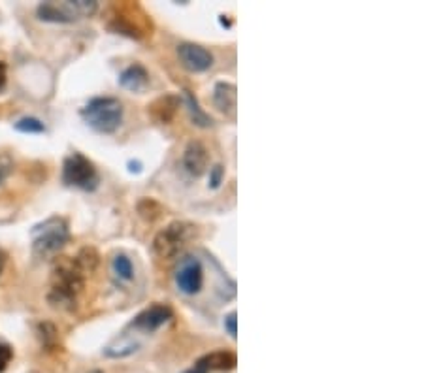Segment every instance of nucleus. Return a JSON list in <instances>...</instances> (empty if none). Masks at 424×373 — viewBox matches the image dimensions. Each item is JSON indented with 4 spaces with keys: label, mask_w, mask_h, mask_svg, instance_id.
<instances>
[{
    "label": "nucleus",
    "mask_w": 424,
    "mask_h": 373,
    "mask_svg": "<svg viewBox=\"0 0 424 373\" xmlns=\"http://www.w3.org/2000/svg\"><path fill=\"white\" fill-rule=\"evenodd\" d=\"M32 251L38 259H51L63 249L70 240L68 222L63 217H50L32 228Z\"/></svg>",
    "instance_id": "obj_1"
},
{
    "label": "nucleus",
    "mask_w": 424,
    "mask_h": 373,
    "mask_svg": "<svg viewBox=\"0 0 424 373\" xmlns=\"http://www.w3.org/2000/svg\"><path fill=\"white\" fill-rule=\"evenodd\" d=\"M80 115L96 132L114 134L123 123V104L114 96H96L87 102Z\"/></svg>",
    "instance_id": "obj_2"
},
{
    "label": "nucleus",
    "mask_w": 424,
    "mask_h": 373,
    "mask_svg": "<svg viewBox=\"0 0 424 373\" xmlns=\"http://www.w3.org/2000/svg\"><path fill=\"white\" fill-rule=\"evenodd\" d=\"M83 270L76 260H63L53 272V289H51V302L55 304H72L77 292L83 289Z\"/></svg>",
    "instance_id": "obj_3"
},
{
    "label": "nucleus",
    "mask_w": 424,
    "mask_h": 373,
    "mask_svg": "<svg viewBox=\"0 0 424 373\" xmlns=\"http://www.w3.org/2000/svg\"><path fill=\"white\" fill-rule=\"evenodd\" d=\"M95 0H76V2H42L36 10L38 17L47 23H72V21L89 17L96 12Z\"/></svg>",
    "instance_id": "obj_4"
},
{
    "label": "nucleus",
    "mask_w": 424,
    "mask_h": 373,
    "mask_svg": "<svg viewBox=\"0 0 424 373\" xmlns=\"http://www.w3.org/2000/svg\"><path fill=\"white\" fill-rule=\"evenodd\" d=\"M195 234H197V227H192L190 222L174 221L155 236L153 251L160 259H172L187 245V241Z\"/></svg>",
    "instance_id": "obj_5"
},
{
    "label": "nucleus",
    "mask_w": 424,
    "mask_h": 373,
    "mask_svg": "<svg viewBox=\"0 0 424 373\" xmlns=\"http://www.w3.org/2000/svg\"><path fill=\"white\" fill-rule=\"evenodd\" d=\"M63 181L68 187H76L82 190H95L98 187V172L89 158L82 153H72L64 158Z\"/></svg>",
    "instance_id": "obj_6"
},
{
    "label": "nucleus",
    "mask_w": 424,
    "mask_h": 373,
    "mask_svg": "<svg viewBox=\"0 0 424 373\" xmlns=\"http://www.w3.org/2000/svg\"><path fill=\"white\" fill-rule=\"evenodd\" d=\"M174 279L179 292H183L187 296L198 294L204 287V266L200 259L195 254H185L183 259L179 260Z\"/></svg>",
    "instance_id": "obj_7"
},
{
    "label": "nucleus",
    "mask_w": 424,
    "mask_h": 373,
    "mask_svg": "<svg viewBox=\"0 0 424 373\" xmlns=\"http://www.w3.org/2000/svg\"><path fill=\"white\" fill-rule=\"evenodd\" d=\"M179 63L183 64L189 72H206L213 66V55L206 47L198 44H185L178 45Z\"/></svg>",
    "instance_id": "obj_8"
},
{
    "label": "nucleus",
    "mask_w": 424,
    "mask_h": 373,
    "mask_svg": "<svg viewBox=\"0 0 424 373\" xmlns=\"http://www.w3.org/2000/svg\"><path fill=\"white\" fill-rule=\"evenodd\" d=\"M181 166L192 177H200L208 172L209 153L202 142H189V146L183 151Z\"/></svg>",
    "instance_id": "obj_9"
},
{
    "label": "nucleus",
    "mask_w": 424,
    "mask_h": 373,
    "mask_svg": "<svg viewBox=\"0 0 424 373\" xmlns=\"http://www.w3.org/2000/svg\"><path fill=\"white\" fill-rule=\"evenodd\" d=\"M172 319V310L168 305H151L149 310L142 311L136 319H134L130 326L132 328L144 330V332H155L166 324Z\"/></svg>",
    "instance_id": "obj_10"
},
{
    "label": "nucleus",
    "mask_w": 424,
    "mask_h": 373,
    "mask_svg": "<svg viewBox=\"0 0 424 373\" xmlns=\"http://www.w3.org/2000/svg\"><path fill=\"white\" fill-rule=\"evenodd\" d=\"M179 104H181V98L176 95L158 96L157 100H153L147 106V114L151 115L157 123H170L178 114Z\"/></svg>",
    "instance_id": "obj_11"
},
{
    "label": "nucleus",
    "mask_w": 424,
    "mask_h": 373,
    "mask_svg": "<svg viewBox=\"0 0 424 373\" xmlns=\"http://www.w3.org/2000/svg\"><path fill=\"white\" fill-rule=\"evenodd\" d=\"M236 102H238V91L234 83L219 82L213 89V104L219 112L225 115L234 117L236 115Z\"/></svg>",
    "instance_id": "obj_12"
},
{
    "label": "nucleus",
    "mask_w": 424,
    "mask_h": 373,
    "mask_svg": "<svg viewBox=\"0 0 424 373\" xmlns=\"http://www.w3.org/2000/svg\"><path fill=\"white\" fill-rule=\"evenodd\" d=\"M119 85L132 93H142L149 85V74L142 64H130L128 68L121 72Z\"/></svg>",
    "instance_id": "obj_13"
},
{
    "label": "nucleus",
    "mask_w": 424,
    "mask_h": 373,
    "mask_svg": "<svg viewBox=\"0 0 424 373\" xmlns=\"http://www.w3.org/2000/svg\"><path fill=\"white\" fill-rule=\"evenodd\" d=\"M197 366L204 373L209 372H222V370H232L236 366V356L228 351H213L206 354L197 362Z\"/></svg>",
    "instance_id": "obj_14"
},
{
    "label": "nucleus",
    "mask_w": 424,
    "mask_h": 373,
    "mask_svg": "<svg viewBox=\"0 0 424 373\" xmlns=\"http://www.w3.org/2000/svg\"><path fill=\"white\" fill-rule=\"evenodd\" d=\"M183 96H185V106L189 108L190 119L195 121V125H198V127H209V125H211V117H209L206 112H202V109H200L197 98L192 96V93L185 91Z\"/></svg>",
    "instance_id": "obj_15"
},
{
    "label": "nucleus",
    "mask_w": 424,
    "mask_h": 373,
    "mask_svg": "<svg viewBox=\"0 0 424 373\" xmlns=\"http://www.w3.org/2000/svg\"><path fill=\"white\" fill-rule=\"evenodd\" d=\"M138 349V343H134L132 340H128V337H125V335H121V337H117L115 342H112L106 347V356H112V358H117V356H127V354L134 353Z\"/></svg>",
    "instance_id": "obj_16"
},
{
    "label": "nucleus",
    "mask_w": 424,
    "mask_h": 373,
    "mask_svg": "<svg viewBox=\"0 0 424 373\" xmlns=\"http://www.w3.org/2000/svg\"><path fill=\"white\" fill-rule=\"evenodd\" d=\"M112 270L123 281H130L134 277V266L127 254H115L112 260Z\"/></svg>",
    "instance_id": "obj_17"
},
{
    "label": "nucleus",
    "mask_w": 424,
    "mask_h": 373,
    "mask_svg": "<svg viewBox=\"0 0 424 373\" xmlns=\"http://www.w3.org/2000/svg\"><path fill=\"white\" fill-rule=\"evenodd\" d=\"M13 127H15V130H20V132H23V134L45 132V125L40 119H36V117H23V119L17 121Z\"/></svg>",
    "instance_id": "obj_18"
},
{
    "label": "nucleus",
    "mask_w": 424,
    "mask_h": 373,
    "mask_svg": "<svg viewBox=\"0 0 424 373\" xmlns=\"http://www.w3.org/2000/svg\"><path fill=\"white\" fill-rule=\"evenodd\" d=\"M138 211H139V215L144 217V219H147V221H155V219L162 213L160 206H158L155 200H151V198H144V200H139Z\"/></svg>",
    "instance_id": "obj_19"
},
{
    "label": "nucleus",
    "mask_w": 424,
    "mask_h": 373,
    "mask_svg": "<svg viewBox=\"0 0 424 373\" xmlns=\"http://www.w3.org/2000/svg\"><path fill=\"white\" fill-rule=\"evenodd\" d=\"M225 179V168L221 165H215L213 168H209V187L211 189H219Z\"/></svg>",
    "instance_id": "obj_20"
},
{
    "label": "nucleus",
    "mask_w": 424,
    "mask_h": 373,
    "mask_svg": "<svg viewBox=\"0 0 424 373\" xmlns=\"http://www.w3.org/2000/svg\"><path fill=\"white\" fill-rule=\"evenodd\" d=\"M13 168V160L4 153H0V185L4 183L8 179V176L12 174Z\"/></svg>",
    "instance_id": "obj_21"
},
{
    "label": "nucleus",
    "mask_w": 424,
    "mask_h": 373,
    "mask_svg": "<svg viewBox=\"0 0 424 373\" xmlns=\"http://www.w3.org/2000/svg\"><path fill=\"white\" fill-rule=\"evenodd\" d=\"M12 356H13L12 347L6 345L4 342H0V373L6 370L8 364H10V360H12Z\"/></svg>",
    "instance_id": "obj_22"
},
{
    "label": "nucleus",
    "mask_w": 424,
    "mask_h": 373,
    "mask_svg": "<svg viewBox=\"0 0 424 373\" xmlns=\"http://www.w3.org/2000/svg\"><path fill=\"white\" fill-rule=\"evenodd\" d=\"M236 311H230L227 317H225V330H227L228 334L232 335V337H236V334H238V328H236V324H238V319H236Z\"/></svg>",
    "instance_id": "obj_23"
},
{
    "label": "nucleus",
    "mask_w": 424,
    "mask_h": 373,
    "mask_svg": "<svg viewBox=\"0 0 424 373\" xmlns=\"http://www.w3.org/2000/svg\"><path fill=\"white\" fill-rule=\"evenodd\" d=\"M6 79H8L6 63H2V61H0V91L6 87Z\"/></svg>",
    "instance_id": "obj_24"
},
{
    "label": "nucleus",
    "mask_w": 424,
    "mask_h": 373,
    "mask_svg": "<svg viewBox=\"0 0 424 373\" xmlns=\"http://www.w3.org/2000/svg\"><path fill=\"white\" fill-rule=\"evenodd\" d=\"M4 266H6V253L0 249V273H2V270H4Z\"/></svg>",
    "instance_id": "obj_25"
},
{
    "label": "nucleus",
    "mask_w": 424,
    "mask_h": 373,
    "mask_svg": "<svg viewBox=\"0 0 424 373\" xmlns=\"http://www.w3.org/2000/svg\"><path fill=\"white\" fill-rule=\"evenodd\" d=\"M183 373H204V372L198 366H195L192 370H187V372H183Z\"/></svg>",
    "instance_id": "obj_26"
}]
</instances>
